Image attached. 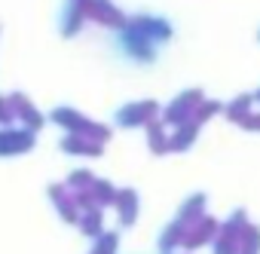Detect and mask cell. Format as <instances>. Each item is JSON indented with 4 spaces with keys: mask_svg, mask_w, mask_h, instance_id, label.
<instances>
[{
    "mask_svg": "<svg viewBox=\"0 0 260 254\" xmlns=\"http://www.w3.org/2000/svg\"><path fill=\"white\" fill-rule=\"evenodd\" d=\"M64 153H71V156H101V141H92V138H86V135H68L61 144H58Z\"/></svg>",
    "mask_w": 260,
    "mask_h": 254,
    "instance_id": "8fae6325",
    "label": "cell"
},
{
    "mask_svg": "<svg viewBox=\"0 0 260 254\" xmlns=\"http://www.w3.org/2000/svg\"><path fill=\"white\" fill-rule=\"evenodd\" d=\"M239 125H242V129H248V132H260V113H248Z\"/></svg>",
    "mask_w": 260,
    "mask_h": 254,
    "instance_id": "484cf974",
    "label": "cell"
},
{
    "mask_svg": "<svg viewBox=\"0 0 260 254\" xmlns=\"http://www.w3.org/2000/svg\"><path fill=\"white\" fill-rule=\"evenodd\" d=\"M86 16H89L92 22H98V25H104V28H116V31H122L125 22H128L113 4H107V0H89Z\"/></svg>",
    "mask_w": 260,
    "mask_h": 254,
    "instance_id": "52a82bcc",
    "label": "cell"
},
{
    "mask_svg": "<svg viewBox=\"0 0 260 254\" xmlns=\"http://www.w3.org/2000/svg\"><path fill=\"white\" fill-rule=\"evenodd\" d=\"M49 199H52L55 211L61 214V220H68V224H77V220H80V208H77V202H74V193H68V187L52 184V187H49Z\"/></svg>",
    "mask_w": 260,
    "mask_h": 254,
    "instance_id": "30bf717a",
    "label": "cell"
},
{
    "mask_svg": "<svg viewBox=\"0 0 260 254\" xmlns=\"http://www.w3.org/2000/svg\"><path fill=\"white\" fill-rule=\"evenodd\" d=\"M77 227L83 230V236H89V239H98V236L104 233V217H101V208H86V211H80V220H77Z\"/></svg>",
    "mask_w": 260,
    "mask_h": 254,
    "instance_id": "9a60e30c",
    "label": "cell"
},
{
    "mask_svg": "<svg viewBox=\"0 0 260 254\" xmlns=\"http://www.w3.org/2000/svg\"><path fill=\"white\" fill-rule=\"evenodd\" d=\"M116 245H119V233H101L89 254H116Z\"/></svg>",
    "mask_w": 260,
    "mask_h": 254,
    "instance_id": "44dd1931",
    "label": "cell"
},
{
    "mask_svg": "<svg viewBox=\"0 0 260 254\" xmlns=\"http://www.w3.org/2000/svg\"><path fill=\"white\" fill-rule=\"evenodd\" d=\"M239 254H260V230L248 224V230L242 233V248Z\"/></svg>",
    "mask_w": 260,
    "mask_h": 254,
    "instance_id": "7402d4cb",
    "label": "cell"
},
{
    "mask_svg": "<svg viewBox=\"0 0 260 254\" xmlns=\"http://www.w3.org/2000/svg\"><path fill=\"white\" fill-rule=\"evenodd\" d=\"M223 110V104L220 101H202L199 107H196V113H193V119L196 122H205V119H211L214 113H220Z\"/></svg>",
    "mask_w": 260,
    "mask_h": 254,
    "instance_id": "603a6c76",
    "label": "cell"
},
{
    "mask_svg": "<svg viewBox=\"0 0 260 254\" xmlns=\"http://www.w3.org/2000/svg\"><path fill=\"white\" fill-rule=\"evenodd\" d=\"M89 190H92V199H95V205H98V208L116 205V193H119V190H113V184H107V181H95Z\"/></svg>",
    "mask_w": 260,
    "mask_h": 254,
    "instance_id": "d6986e66",
    "label": "cell"
},
{
    "mask_svg": "<svg viewBox=\"0 0 260 254\" xmlns=\"http://www.w3.org/2000/svg\"><path fill=\"white\" fill-rule=\"evenodd\" d=\"M159 113L156 101H132L116 110V125L119 129H135V125H150Z\"/></svg>",
    "mask_w": 260,
    "mask_h": 254,
    "instance_id": "3957f363",
    "label": "cell"
},
{
    "mask_svg": "<svg viewBox=\"0 0 260 254\" xmlns=\"http://www.w3.org/2000/svg\"><path fill=\"white\" fill-rule=\"evenodd\" d=\"M251 107H254V95H239V98L230 101L223 110H226V116H230L233 122H242V119L251 113Z\"/></svg>",
    "mask_w": 260,
    "mask_h": 254,
    "instance_id": "ffe728a7",
    "label": "cell"
},
{
    "mask_svg": "<svg viewBox=\"0 0 260 254\" xmlns=\"http://www.w3.org/2000/svg\"><path fill=\"white\" fill-rule=\"evenodd\" d=\"M217 233H220V224L214 220V217H199L196 224H190L187 227V236H184V245L193 251V248H199V245H205V242H214L217 239Z\"/></svg>",
    "mask_w": 260,
    "mask_h": 254,
    "instance_id": "9c48e42d",
    "label": "cell"
},
{
    "mask_svg": "<svg viewBox=\"0 0 260 254\" xmlns=\"http://www.w3.org/2000/svg\"><path fill=\"white\" fill-rule=\"evenodd\" d=\"M116 211H119L122 227H132L138 220V193L135 190H119L116 193Z\"/></svg>",
    "mask_w": 260,
    "mask_h": 254,
    "instance_id": "7c38bea8",
    "label": "cell"
},
{
    "mask_svg": "<svg viewBox=\"0 0 260 254\" xmlns=\"http://www.w3.org/2000/svg\"><path fill=\"white\" fill-rule=\"evenodd\" d=\"M184 236H187V227L181 220H172L162 233H159V251L162 254H172L178 245H184Z\"/></svg>",
    "mask_w": 260,
    "mask_h": 254,
    "instance_id": "5bb4252c",
    "label": "cell"
},
{
    "mask_svg": "<svg viewBox=\"0 0 260 254\" xmlns=\"http://www.w3.org/2000/svg\"><path fill=\"white\" fill-rule=\"evenodd\" d=\"M205 98H202V92L199 89H190V92H181L169 107H166V113H162V122L166 125H184L187 119H193V113H196V107L202 104Z\"/></svg>",
    "mask_w": 260,
    "mask_h": 254,
    "instance_id": "277c9868",
    "label": "cell"
},
{
    "mask_svg": "<svg viewBox=\"0 0 260 254\" xmlns=\"http://www.w3.org/2000/svg\"><path fill=\"white\" fill-rule=\"evenodd\" d=\"M254 104H260V89H257V92H254Z\"/></svg>",
    "mask_w": 260,
    "mask_h": 254,
    "instance_id": "4316f807",
    "label": "cell"
},
{
    "mask_svg": "<svg viewBox=\"0 0 260 254\" xmlns=\"http://www.w3.org/2000/svg\"><path fill=\"white\" fill-rule=\"evenodd\" d=\"M13 110H10V101H4V98H0V125H4V129H7V125H13Z\"/></svg>",
    "mask_w": 260,
    "mask_h": 254,
    "instance_id": "d4e9b609",
    "label": "cell"
},
{
    "mask_svg": "<svg viewBox=\"0 0 260 254\" xmlns=\"http://www.w3.org/2000/svg\"><path fill=\"white\" fill-rule=\"evenodd\" d=\"M202 208H205V196H202V193H196V196H190V199L181 205V211H178V217H175V220H181L184 227H190V224H196L199 217H205V214H202Z\"/></svg>",
    "mask_w": 260,
    "mask_h": 254,
    "instance_id": "e0dca14e",
    "label": "cell"
},
{
    "mask_svg": "<svg viewBox=\"0 0 260 254\" xmlns=\"http://www.w3.org/2000/svg\"><path fill=\"white\" fill-rule=\"evenodd\" d=\"M199 129H202V122H196V119H187L184 125H178V132L172 135V150H175V153L190 150L193 141L199 138Z\"/></svg>",
    "mask_w": 260,
    "mask_h": 254,
    "instance_id": "4fadbf2b",
    "label": "cell"
},
{
    "mask_svg": "<svg viewBox=\"0 0 260 254\" xmlns=\"http://www.w3.org/2000/svg\"><path fill=\"white\" fill-rule=\"evenodd\" d=\"M7 101H10V110H13V116L25 122V129H28V132H40V129H43V122H46V119H43V113H40V110H34V107H31V101H28L22 92L10 95Z\"/></svg>",
    "mask_w": 260,
    "mask_h": 254,
    "instance_id": "ba28073f",
    "label": "cell"
},
{
    "mask_svg": "<svg viewBox=\"0 0 260 254\" xmlns=\"http://www.w3.org/2000/svg\"><path fill=\"white\" fill-rule=\"evenodd\" d=\"M242 248V233H233V230H223L217 233V239L211 242V254H239Z\"/></svg>",
    "mask_w": 260,
    "mask_h": 254,
    "instance_id": "2e32d148",
    "label": "cell"
},
{
    "mask_svg": "<svg viewBox=\"0 0 260 254\" xmlns=\"http://www.w3.org/2000/svg\"><path fill=\"white\" fill-rule=\"evenodd\" d=\"M34 147V132L28 129H0V156H19Z\"/></svg>",
    "mask_w": 260,
    "mask_h": 254,
    "instance_id": "8992f818",
    "label": "cell"
},
{
    "mask_svg": "<svg viewBox=\"0 0 260 254\" xmlns=\"http://www.w3.org/2000/svg\"><path fill=\"white\" fill-rule=\"evenodd\" d=\"M147 144H150V153H169L172 150V138L166 135V129H162L159 119H153L147 125Z\"/></svg>",
    "mask_w": 260,
    "mask_h": 254,
    "instance_id": "ac0fdd59",
    "label": "cell"
},
{
    "mask_svg": "<svg viewBox=\"0 0 260 254\" xmlns=\"http://www.w3.org/2000/svg\"><path fill=\"white\" fill-rule=\"evenodd\" d=\"M92 184H95L92 172H74V175L68 178V187H71V190H89Z\"/></svg>",
    "mask_w": 260,
    "mask_h": 254,
    "instance_id": "cb8c5ba5",
    "label": "cell"
},
{
    "mask_svg": "<svg viewBox=\"0 0 260 254\" xmlns=\"http://www.w3.org/2000/svg\"><path fill=\"white\" fill-rule=\"evenodd\" d=\"M52 122H58L61 129H68V135H86V138L101 141V144L110 138V129H107V125H101V122H95V119L77 113L74 107H55V110H52Z\"/></svg>",
    "mask_w": 260,
    "mask_h": 254,
    "instance_id": "7a4b0ae2",
    "label": "cell"
},
{
    "mask_svg": "<svg viewBox=\"0 0 260 254\" xmlns=\"http://www.w3.org/2000/svg\"><path fill=\"white\" fill-rule=\"evenodd\" d=\"M86 7H89V0H64L61 16H58V31H61V37H77V34L83 31V22L89 19V16H86Z\"/></svg>",
    "mask_w": 260,
    "mask_h": 254,
    "instance_id": "5b68a950",
    "label": "cell"
},
{
    "mask_svg": "<svg viewBox=\"0 0 260 254\" xmlns=\"http://www.w3.org/2000/svg\"><path fill=\"white\" fill-rule=\"evenodd\" d=\"M166 40H172V25L166 19H159V16H135L119 31L122 52L128 58H135V61L156 58V52H159V46Z\"/></svg>",
    "mask_w": 260,
    "mask_h": 254,
    "instance_id": "6da1fadb",
    "label": "cell"
}]
</instances>
